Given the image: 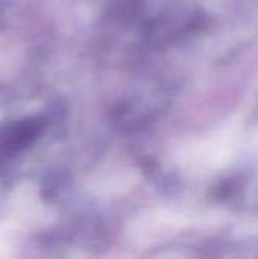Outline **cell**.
Segmentation results:
<instances>
[{
	"label": "cell",
	"instance_id": "6da1fadb",
	"mask_svg": "<svg viewBox=\"0 0 258 259\" xmlns=\"http://www.w3.org/2000/svg\"><path fill=\"white\" fill-rule=\"evenodd\" d=\"M41 117L24 118L0 127V164L27 149L44 131Z\"/></svg>",
	"mask_w": 258,
	"mask_h": 259
}]
</instances>
